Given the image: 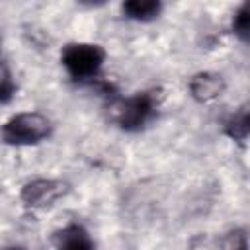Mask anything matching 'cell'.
Masks as SVG:
<instances>
[{"mask_svg":"<svg viewBox=\"0 0 250 250\" xmlns=\"http://www.w3.org/2000/svg\"><path fill=\"white\" fill-rule=\"evenodd\" d=\"M223 131L229 139L236 141V143H244L250 135V113H248V107H240L236 113H232L225 125H223Z\"/></svg>","mask_w":250,"mask_h":250,"instance_id":"obj_8","label":"cell"},{"mask_svg":"<svg viewBox=\"0 0 250 250\" xmlns=\"http://www.w3.org/2000/svg\"><path fill=\"white\" fill-rule=\"evenodd\" d=\"M53 131L51 121L39 111H21L4 121L0 135L6 145L29 146L45 141Z\"/></svg>","mask_w":250,"mask_h":250,"instance_id":"obj_1","label":"cell"},{"mask_svg":"<svg viewBox=\"0 0 250 250\" xmlns=\"http://www.w3.org/2000/svg\"><path fill=\"white\" fill-rule=\"evenodd\" d=\"M51 242L53 246L66 248V250H92L94 248V240L90 232L80 223H68L62 229L55 230L51 236Z\"/></svg>","mask_w":250,"mask_h":250,"instance_id":"obj_5","label":"cell"},{"mask_svg":"<svg viewBox=\"0 0 250 250\" xmlns=\"http://www.w3.org/2000/svg\"><path fill=\"white\" fill-rule=\"evenodd\" d=\"M225 92V80L215 72H197L189 80V94L193 100L205 104L219 98Z\"/></svg>","mask_w":250,"mask_h":250,"instance_id":"obj_6","label":"cell"},{"mask_svg":"<svg viewBox=\"0 0 250 250\" xmlns=\"http://www.w3.org/2000/svg\"><path fill=\"white\" fill-rule=\"evenodd\" d=\"M158 113V92L143 90L125 98L115 113V121L123 131L137 133L143 131Z\"/></svg>","mask_w":250,"mask_h":250,"instance_id":"obj_2","label":"cell"},{"mask_svg":"<svg viewBox=\"0 0 250 250\" xmlns=\"http://www.w3.org/2000/svg\"><path fill=\"white\" fill-rule=\"evenodd\" d=\"M105 61V51L96 43H68L61 51V62L74 80L98 76Z\"/></svg>","mask_w":250,"mask_h":250,"instance_id":"obj_3","label":"cell"},{"mask_svg":"<svg viewBox=\"0 0 250 250\" xmlns=\"http://www.w3.org/2000/svg\"><path fill=\"white\" fill-rule=\"evenodd\" d=\"M107 0H78V4L86 6V8H98V6H104Z\"/></svg>","mask_w":250,"mask_h":250,"instance_id":"obj_11","label":"cell"},{"mask_svg":"<svg viewBox=\"0 0 250 250\" xmlns=\"http://www.w3.org/2000/svg\"><path fill=\"white\" fill-rule=\"evenodd\" d=\"M66 191H68V184H64L61 180L37 178V180L27 182L21 188L20 199L29 209H47V207L55 205L61 197H64Z\"/></svg>","mask_w":250,"mask_h":250,"instance_id":"obj_4","label":"cell"},{"mask_svg":"<svg viewBox=\"0 0 250 250\" xmlns=\"http://www.w3.org/2000/svg\"><path fill=\"white\" fill-rule=\"evenodd\" d=\"M232 31L240 41H248L250 37V8H248V0H244L240 4V8L234 12L232 16Z\"/></svg>","mask_w":250,"mask_h":250,"instance_id":"obj_9","label":"cell"},{"mask_svg":"<svg viewBox=\"0 0 250 250\" xmlns=\"http://www.w3.org/2000/svg\"><path fill=\"white\" fill-rule=\"evenodd\" d=\"M121 12L133 21H152L162 14V0H123Z\"/></svg>","mask_w":250,"mask_h":250,"instance_id":"obj_7","label":"cell"},{"mask_svg":"<svg viewBox=\"0 0 250 250\" xmlns=\"http://www.w3.org/2000/svg\"><path fill=\"white\" fill-rule=\"evenodd\" d=\"M16 94V84L10 76L8 70H2L0 72V104H6L12 100V96Z\"/></svg>","mask_w":250,"mask_h":250,"instance_id":"obj_10","label":"cell"}]
</instances>
